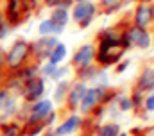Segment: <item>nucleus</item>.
<instances>
[{
  "label": "nucleus",
  "mask_w": 154,
  "mask_h": 136,
  "mask_svg": "<svg viewBox=\"0 0 154 136\" xmlns=\"http://www.w3.org/2000/svg\"><path fill=\"white\" fill-rule=\"evenodd\" d=\"M129 45H136L140 48H147L151 45V36L145 32V29H140V27H131L129 32L124 34L122 38V47H129Z\"/></svg>",
  "instance_id": "nucleus-2"
},
{
  "label": "nucleus",
  "mask_w": 154,
  "mask_h": 136,
  "mask_svg": "<svg viewBox=\"0 0 154 136\" xmlns=\"http://www.w3.org/2000/svg\"><path fill=\"white\" fill-rule=\"evenodd\" d=\"M79 2H84V0H79Z\"/></svg>",
  "instance_id": "nucleus-25"
},
{
  "label": "nucleus",
  "mask_w": 154,
  "mask_h": 136,
  "mask_svg": "<svg viewBox=\"0 0 154 136\" xmlns=\"http://www.w3.org/2000/svg\"><path fill=\"white\" fill-rule=\"evenodd\" d=\"M65 91H66V82H59V86H57V90H56V100L57 102L63 100Z\"/></svg>",
  "instance_id": "nucleus-17"
},
{
  "label": "nucleus",
  "mask_w": 154,
  "mask_h": 136,
  "mask_svg": "<svg viewBox=\"0 0 154 136\" xmlns=\"http://www.w3.org/2000/svg\"><path fill=\"white\" fill-rule=\"evenodd\" d=\"M145 106H147L149 111H154V95H151V97L145 100Z\"/></svg>",
  "instance_id": "nucleus-22"
},
{
  "label": "nucleus",
  "mask_w": 154,
  "mask_h": 136,
  "mask_svg": "<svg viewBox=\"0 0 154 136\" xmlns=\"http://www.w3.org/2000/svg\"><path fill=\"white\" fill-rule=\"evenodd\" d=\"M84 93H86V88H84L82 84H77L75 88L72 90V93H70V106H72V107H75L77 104L82 100Z\"/></svg>",
  "instance_id": "nucleus-14"
},
{
  "label": "nucleus",
  "mask_w": 154,
  "mask_h": 136,
  "mask_svg": "<svg viewBox=\"0 0 154 136\" xmlns=\"http://www.w3.org/2000/svg\"><path fill=\"white\" fill-rule=\"evenodd\" d=\"M102 4H104L106 7H116V5L120 4V0H102Z\"/></svg>",
  "instance_id": "nucleus-21"
},
{
  "label": "nucleus",
  "mask_w": 154,
  "mask_h": 136,
  "mask_svg": "<svg viewBox=\"0 0 154 136\" xmlns=\"http://www.w3.org/2000/svg\"><path fill=\"white\" fill-rule=\"evenodd\" d=\"M43 91H45L43 82H41L39 79H34V81H31V82L27 84V90H25V99H27V100H38L39 97L43 95Z\"/></svg>",
  "instance_id": "nucleus-10"
},
{
  "label": "nucleus",
  "mask_w": 154,
  "mask_h": 136,
  "mask_svg": "<svg viewBox=\"0 0 154 136\" xmlns=\"http://www.w3.org/2000/svg\"><path fill=\"white\" fill-rule=\"evenodd\" d=\"M127 66V63H124V65H120V66H118V72H124V68Z\"/></svg>",
  "instance_id": "nucleus-24"
},
{
  "label": "nucleus",
  "mask_w": 154,
  "mask_h": 136,
  "mask_svg": "<svg viewBox=\"0 0 154 136\" xmlns=\"http://www.w3.org/2000/svg\"><path fill=\"white\" fill-rule=\"evenodd\" d=\"M151 20H152V9H151L149 5H140L138 11H136V16H134L136 27L145 29V27L151 23Z\"/></svg>",
  "instance_id": "nucleus-9"
},
{
  "label": "nucleus",
  "mask_w": 154,
  "mask_h": 136,
  "mask_svg": "<svg viewBox=\"0 0 154 136\" xmlns=\"http://www.w3.org/2000/svg\"><path fill=\"white\" fill-rule=\"evenodd\" d=\"M93 13H95V5L90 4V2H79L74 9V20L79 22L82 27H88V23L91 22L93 18Z\"/></svg>",
  "instance_id": "nucleus-5"
},
{
  "label": "nucleus",
  "mask_w": 154,
  "mask_h": 136,
  "mask_svg": "<svg viewBox=\"0 0 154 136\" xmlns=\"http://www.w3.org/2000/svg\"><path fill=\"white\" fill-rule=\"evenodd\" d=\"M63 29L61 27H57L52 20H43L41 23H39V32L41 34H57L61 32Z\"/></svg>",
  "instance_id": "nucleus-13"
},
{
  "label": "nucleus",
  "mask_w": 154,
  "mask_h": 136,
  "mask_svg": "<svg viewBox=\"0 0 154 136\" xmlns=\"http://www.w3.org/2000/svg\"><path fill=\"white\" fill-rule=\"evenodd\" d=\"M56 43H57L56 38H41V39H38V41L32 45V52L36 54V57L43 59V57L50 56V52H52V48L56 47Z\"/></svg>",
  "instance_id": "nucleus-6"
},
{
  "label": "nucleus",
  "mask_w": 154,
  "mask_h": 136,
  "mask_svg": "<svg viewBox=\"0 0 154 136\" xmlns=\"http://www.w3.org/2000/svg\"><path fill=\"white\" fill-rule=\"evenodd\" d=\"M122 54H124V47H122L120 39L109 38V39H104L100 43V50H99L97 59L100 61V65H113L122 57Z\"/></svg>",
  "instance_id": "nucleus-1"
},
{
  "label": "nucleus",
  "mask_w": 154,
  "mask_h": 136,
  "mask_svg": "<svg viewBox=\"0 0 154 136\" xmlns=\"http://www.w3.org/2000/svg\"><path fill=\"white\" fill-rule=\"evenodd\" d=\"M131 106H133V102L131 100H127V99H120V109H122V111L131 109Z\"/></svg>",
  "instance_id": "nucleus-20"
},
{
  "label": "nucleus",
  "mask_w": 154,
  "mask_h": 136,
  "mask_svg": "<svg viewBox=\"0 0 154 136\" xmlns=\"http://www.w3.org/2000/svg\"><path fill=\"white\" fill-rule=\"evenodd\" d=\"M118 125L116 124H108V125H102L99 127V136H118Z\"/></svg>",
  "instance_id": "nucleus-16"
},
{
  "label": "nucleus",
  "mask_w": 154,
  "mask_h": 136,
  "mask_svg": "<svg viewBox=\"0 0 154 136\" xmlns=\"http://www.w3.org/2000/svg\"><path fill=\"white\" fill-rule=\"evenodd\" d=\"M29 50H31V45H29L27 41H22V39L16 41V43L11 47L9 54H7V65L11 68H18L25 59H27Z\"/></svg>",
  "instance_id": "nucleus-3"
},
{
  "label": "nucleus",
  "mask_w": 154,
  "mask_h": 136,
  "mask_svg": "<svg viewBox=\"0 0 154 136\" xmlns=\"http://www.w3.org/2000/svg\"><path fill=\"white\" fill-rule=\"evenodd\" d=\"M100 100H104V88H91V90H86L82 100H81V109L82 113H90L95 109V106Z\"/></svg>",
  "instance_id": "nucleus-4"
},
{
  "label": "nucleus",
  "mask_w": 154,
  "mask_h": 136,
  "mask_svg": "<svg viewBox=\"0 0 154 136\" xmlns=\"http://www.w3.org/2000/svg\"><path fill=\"white\" fill-rule=\"evenodd\" d=\"M54 72H56V66H54L52 63L45 65V68H43V73H45V75H50V77H52V75H54Z\"/></svg>",
  "instance_id": "nucleus-19"
},
{
  "label": "nucleus",
  "mask_w": 154,
  "mask_h": 136,
  "mask_svg": "<svg viewBox=\"0 0 154 136\" xmlns=\"http://www.w3.org/2000/svg\"><path fill=\"white\" fill-rule=\"evenodd\" d=\"M50 107H52V104L48 100H41L38 104H34V107L31 111V116H29V122L32 124V122H39V120L47 118L48 113H50Z\"/></svg>",
  "instance_id": "nucleus-8"
},
{
  "label": "nucleus",
  "mask_w": 154,
  "mask_h": 136,
  "mask_svg": "<svg viewBox=\"0 0 154 136\" xmlns=\"http://www.w3.org/2000/svg\"><path fill=\"white\" fill-rule=\"evenodd\" d=\"M18 134V127L16 125H7V129L4 131V136H16Z\"/></svg>",
  "instance_id": "nucleus-18"
},
{
  "label": "nucleus",
  "mask_w": 154,
  "mask_h": 136,
  "mask_svg": "<svg viewBox=\"0 0 154 136\" xmlns=\"http://www.w3.org/2000/svg\"><path fill=\"white\" fill-rule=\"evenodd\" d=\"M65 57H66V47H65L63 43H56V47H54L52 52H50V63H52V65H57V63H61Z\"/></svg>",
  "instance_id": "nucleus-11"
},
{
  "label": "nucleus",
  "mask_w": 154,
  "mask_h": 136,
  "mask_svg": "<svg viewBox=\"0 0 154 136\" xmlns=\"http://www.w3.org/2000/svg\"><path fill=\"white\" fill-rule=\"evenodd\" d=\"M63 0H47V5H59Z\"/></svg>",
  "instance_id": "nucleus-23"
},
{
  "label": "nucleus",
  "mask_w": 154,
  "mask_h": 136,
  "mask_svg": "<svg viewBox=\"0 0 154 136\" xmlns=\"http://www.w3.org/2000/svg\"><path fill=\"white\" fill-rule=\"evenodd\" d=\"M95 57V50L91 45H84L81 47L75 52V57H74V65L75 66H88L91 63V59Z\"/></svg>",
  "instance_id": "nucleus-7"
},
{
  "label": "nucleus",
  "mask_w": 154,
  "mask_h": 136,
  "mask_svg": "<svg viewBox=\"0 0 154 136\" xmlns=\"http://www.w3.org/2000/svg\"><path fill=\"white\" fill-rule=\"evenodd\" d=\"M81 124V118L79 116H70L59 129H57V134H61V136H65V134H70V133H74L75 131V127Z\"/></svg>",
  "instance_id": "nucleus-12"
},
{
  "label": "nucleus",
  "mask_w": 154,
  "mask_h": 136,
  "mask_svg": "<svg viewBox=\"0 0 154 136\" xmlns=\"http://www.w3.org/2000/svg\"><path fill=\"white\" fill-rule=\"evenodd\" d=\"M57 27H61V29H65V25H66V22H68V14H66V11L65 9H57L54 14H52V18H50Z\"/></svg>",
  "instance_id": "nucleus-15"
}]
</instances>
